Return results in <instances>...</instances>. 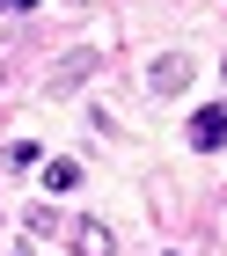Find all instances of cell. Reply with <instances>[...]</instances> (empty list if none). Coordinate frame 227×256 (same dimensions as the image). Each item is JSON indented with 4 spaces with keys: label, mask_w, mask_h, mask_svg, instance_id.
<instances>
[{
    "label": "cell",
    "mask_w": 227,
    "mask_h": 256,
    "mask_svg": "<svg viewBox=\"0 0 227 256\" xmlns=\"http://www.w3.org/2000/svg\"><path fill=\"white\" fill-rule=\"evenodd\" d=\"M190 146H198V154H220L227 146V102H205V110L190 118Z\"/></svg>",
    "instance_id": "obj_1"
},
{
    "label": "cell",
    "mask_w": 227,
    "mask_h": 256,
    "mask_svg": "<svg viewBox=\"0 0 227 256\" xmlns=\"http://www.w3.org/2000/svg\"><path fill=\"white\" fill-rule=\"evenodd\" d=\"M66 249L74 256H117V234L103 220H74V227H66Z\"/></svg>",
    "instance_id": "obj_2"
},
{
    "label": "cell",
    "mask_w": 227,
    "mask_h": 256,
    "mask_svg": "<svg viewBox=\"0 0 227 256\" xmlns=\"http://www.w3.org/2000/svg\"><path fill=\"white\" fill-rule=\"evenodd\" d=\"M95 66H103V59H95L88 44H81V52H66V59H59V66H52V96H66V88H81V80H88V74H95Z\"/></svg>",
    "instance_id": "obj_3"
},
{
    "label": "cell",
    "mask_w": 227,
    "mask_h": 256,
    "mask_svg": "<svg viewBox=\"0 0 227 256\" xmlns=\"http://www.w3.org/2000/svg\"><path fill=\"white\" fill-rule=\"evenodd\" d=\"M147 88H154V96H183V88H190V59H176V52L154 59L147 66Z\"/></svg>",
    "instance_id": "obj_4"
},
{
    "label": "cell",
    "mask_w": 227,
    "mask_h": 256,
    "mask_svg": "<svg viewBox=\"0 0 227 256\" xmlns=\"http://www.w3.org/2000/svg\"><path fill=\"white\" fill-rule=\"evenodd\" d=\"M44 190H59V198H66V190H81V161L52 154V161H44Z\"/></svg>",
    "instance_id": "obj_5"
},
{
    "label": "cell",
    "mask_w": 227,
    "mask_h": 256,
    "mask_svg": "<svg viewBox=\"0 0 227 256\" xmlns=\"http://www.w3.org/2000/svg\"><path fill=\"white\" fill-rule=\"evenodd\" d=\"M0 8H8V15H30V8H37V0H0Z\"/></svg>",
    "instance_id": "obj_6"
},
{
    "label": "cell",
    "mask_w": 227,
    "mask_h": 256,
    "mask_svg": "<svg viewBox=\"0 0 227 256\" xmlns=\"http://www.w3.org/2000/svg\"><path fill=\"white\" fill-rule=\"evenodd\" d=\"M220 80H227V59H220Z\"/></svg>",
    "instance_id": "obj_7"
},
{
    "label": "cell",
    "mask_w": 227,
    "mask_h": 256,
    "mask_svg": "<svg viewBox=\"0 0 227 256\" xmlns=\"http://www.w3.org/2000/svg\"><path fill=\"white\" fill-rule=\"evenodd\" d=\"M169 256H183V249H169Z\"/></svg>",
    "instance_id": "obj_8"
}]
</instances>
